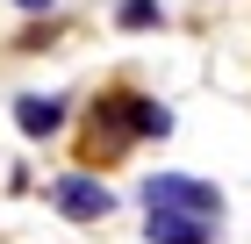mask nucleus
Wrapping results in <instances>:
<instances>
[{
  "mask_svg": "<svg viewBox=\"0 0 251 244\" xmlns=\"http://www.w3.org/2000/svg\"><path fill=\"white\" fill-rule=\"evenodd\" d=\"M50 208L72 216V223H100V216H115V194L86 172H65V180H50Z\"/></svg>",
  "mask_w": 251,
  "mask_h": 244,
  "instance_id": "obj_2",
  "label": "nucleus"
},
{
  "mask_svg": "<svg viewBox=\"0 0 251 244\" xmlns=\"http://www.w3.org/2000/svg\"><path fill=\"white\" fill-rule=\"evenodd\" d=\"M215 223H201V216H179V208H151L144 216V237L151 244H208Z\"/></svg>",
  "mask_w": 251,
  "mask_h": 244,
  "instance_id": "obj_3",
  "label": "nucleus"
},
{
  "mask_svg": "<svg viewBox=\"0 0 251 244\" xmlns=\"http://www.w3.org/2000/svg\"><path fill=\"white\" fill-rule=\"evenodd\" d=\"M165 130H173V108H158V101L136 94V136H165Z\"/></svg>",
  "mask_w": 251,
  "mask_h": 244,
  "instance_id": "obj_6",
  "label": "nucleus"
},
{
  "mask_svg": "<svg viewBox=\"0 0 251 244\" xmlns=\"http://www.w3.org/2000/svg\"><path fill=\"white\" fill-rule=\"evenodd\" d=\"M158 22H165L158 0H122V7H115V29H129V36H136V29H158Z\"/></svg>",
  "mask_w": 251,
  "mask_h": 244,
  "instance_id": "obj_5",
  "label": "nucleus"
},
{
  "mask_svg": "<svg viewBox=\"0 0 251 244\" xmlns=\"http://www.w3.org/2000/svg\"><path fill=\"white\" fill-rule=\"evenodd\" d=\"M15 130L22 136H58L65 130V94H22L15 101Z\"/></svg>",
  "mask_w": 251,
  "mask_h": 244,
  "instance_id": "obj_4",
  "label": "nucleus"
},
{
  "mask_svg": "<svg viewBox=\"0 0 251 244\" xmlns=\"http://www.w3.org/2000/svg\"><path fill=\"white\" fill-rule=\"evenodd\" d=\"M144 201L151 208H179V216H201V223L223 216V194H215L208 180H187V172H151V180H144Z\"/></svg>",
  "mask_w": 251,
  "mask_h": 244,
  "instance_id": "obj_1",
  "label": "nucleus"
},
{
  "mask_svg": "<svg viewBox=\"0 0 251 244\" xmlns=\"http://www.w3.org/2000/svg\"><path fill=\"white\" fill-rule=\"evenodd\" d=\"M22 15H50V7H58V0H15Z\"/></svg>",
  "mask_w": 251,
  "mask_h": 244,
  "instance_id": "obj_7",
  "label": "nucleus"
}]
</instances>
